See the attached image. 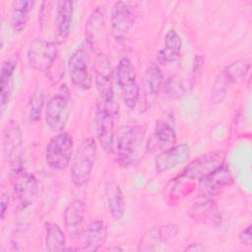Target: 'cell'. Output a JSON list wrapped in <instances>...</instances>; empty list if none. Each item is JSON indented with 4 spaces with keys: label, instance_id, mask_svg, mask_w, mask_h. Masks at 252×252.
<instances>
[{
    "label": "cell",
    "instance_id": "6da1fadb",
    "mask_svg": "<svg viewBox=\"0 0 252 252\" xmlns=\"http://www.w3.org/2000/svg\"><path fill=\"white\" fill-rule=\"evenodd\" d=\"M146 128L140 124L122 127L115 138L114 157L116 162L125 168L137 166L142 155Z\"/></svg>",
    "mask_w": 252,
    "mask_h": 252
},
{
    "label": "cell",
    "instance_id": "ac0fdd59",
    "mask_svg": "<svg viewBox=\"0 0 252 252\" xmlns=\"http://www.w3.org/2000/svg\"><path fill=\"white\" fill-rule=\"evenodd\" d=\"M187 215L194 221L218 226L221 222V216L218 205L212 198H204L193 203L187 210Z\"/></svg>",
    "mask_w": 252,
    "mask_h": 252
},
{
    "label": "cell",
    "instance_id": "9c48e42d",
    "mask_svg": "<svg viewBox=\"0 0 252 252\" xmlns=\"http://www.w3.org/2000/svg\"><path fill=\"white\" fill-rule=\"evenodd\" d=\"M115 114L116 109L98 102L94 114V130L97 141L102 150L113 155L115 146Z\"/></svg>",
    "mask_w": 252,
    "mask_h": 252
},
{
    "label": "cell",
    "instance_id": "cb8c5ba5",
    "mask_svg": "<svg viewBox=\"0 0 252 252\" xmlns=\"http://www.w3.org/2000/svg\"><path fill=\"white\" fill-rule=\"evenodd\" d=\"M181 47L182 40L179 34L174 30L167 31L164 35L163 46L158 53V62L162 65L174 62L181 52Z\"/></svg>",
    "mask_w": 252,
    "mask_h": 252
},
{
    "label": "cell",
    "instance_id": "30bf717a",
    "mask_svg": "<svg viewBox=\"0 0 252 252\" xmlns=\"http://www.w3.org/2000/svg\"><path fill=\"white\" fill-rule=\"evenodd\" d=\"M226 154L223 150H215L203 154L190 161L181 171L180 175L193 181L199 182L214 170L224 164Z\"/></svg>",
    "mask_w": 252,
    "mask_h": 252
},
{
    "label": "cell",
    "instance_id": "603a6c76",
    "mask_svg": "<svg viewBox=\"0 0 252 252\" xmlns=\"http://www.w3.org/2000/svg\"><path fill=\"white\" fill-rule=\"evenodd\" d=\"M17 69V59L9 58L2 62L0 75V103L4 108L10 101L14 89V74Z\"/></svg>",
    "mask_w": 252,
    "mask_h": 252
},
{
    "label": "cell",
    "instance_id": "9a60e30c",
    "mask_svg": "<svg viewBox=\"0 0 252 252\" xmlns=\"http://www.w3.org/2000/svg\"><path fill=\"white\" fill-rule=\"evenodd\" d=\"M232 183V174L224 163L198 182V191L203 198H213Z\"/></svg>",
    "mask_w": 252,
    "mask_h": 252
},
{
    "label": "cell",
    "instance_id": "ffe728a7",
    "mask_svg": "<svg viewBox=\"0 0 252 252\" xmlns=\"http://www.w3.org/2000/svg\"><path fill=\"white\" fill-rule=\"evenodd\" d=\"M73 2L61 0L56 3L55 8V34L54 41L57 44L65 42L70 34L73 18Z\"/></svg>",
    "mask_w": 252,
    "mask_h": 252
},
{
    "label": "cell",
    "instance_id": "e0dca14e",
    "mask_svg": "<svg viewBox=\"0 0 252 252\" xmlns=\"http://www.w3.org/2000/svg\"><path fill=\"white\" fill-rule=\"evenodd\" d=\"M179 231L175 223H167L148 229L141 237L138 244V251H155L161 243L174 238Z\"/></svg>",
    "mask_w": 252,
    "mask_h": 252
},
{
    "label": "cell",
    "instance_id": "e575fe53",
    "mask_svg": "<svg viewBox=\"0 0 252 252\" xmlns=\"http://www.w3.org/2000/svg\"><path fill=\"white\" fill-rule=\"evenodd\" d=\"M0 205H1V220L4 219L6 210L8 208V204H9V196L7 193L2 192L1 193V198H0Z\"/></svg>",
    "mask_w": 252,
    "mask_h": 252
},
{
    "label": "cell",
    "instance_id": "4fadbf2b",
    "mask_svg": "<svg viewBox=\"0 0 252 252\" xmlns=\"http://www.w3.org/2000/svg\"><path fill=\"white\" fill-rule=\"evenodd\" d=\"M94 68L95 70V86L100 98L99 102L107 107L117 109L114 101L112 73L108 58L102 53L97 54L96 63L94 65Z\"/></svg>",
    "mask_w": 252,
    "mask_h": 252
},
{
    "label": "cell",
    "instance_id": "5b68a950",
    "mask_svg": "<svg viewBox=\"0 0 252 252\" xmlns=\"http://www.w3.org/2000/svg\"><path fill=\"white\" fill-rule=\"evenodd\" d=\"M11 183L19 209L24 210L35 202L38 195V181L23 165L11 168Z\"/></svg>",
    "mask_w": 252,
    "mask_h": 252
},
{
    "label": "cell",
    "instance_id": "484cf974",
    "mask_svg": "<svg viewBox=\"0 0 252 252\" xmlns=\"http://www.w3.org/2000/svg\"><path fill=\"white\" fill-rule=\"evenodd\" d=\"M32 6L33 2L28 0H17L12 3L10 23L14 32H21L26 29Z\"/></svg>",
    "mask_w": 252,
    "mask_h": 252
},
{
    "label": "cell",
    "instance_id": "7c38bea8",
    "mask_svg": "<svg viewBox=\"0 0 252 252\" xmlns=\"http://www.w3.org/2000/svg\"><path fill=\"white\" fill-rule=\"evenodd\" d=\"M106 10L104 6H97L90 14L86 26L85 36L89 46L97 54L102 53L106 42Z\"/></svg>",
    "mask_w": 252,
    "mask_h": 252
},
{
    "label": "cell",
    "instance_id": "d6986e66",
    "mask_svg": "<svg viewBox=\"0 0 252 252\" xmlns=\"http://www.w3.org/2000/svg\"><path fill=\"white\" fill-rule=\"evenodd\" d=\"M86 205L80 199L73 200L65 209V230L72 239H80L84 232Z\"/></svg>",
    "mask_w": 252,
    "mask_h": 252
},
{
    "label": "cell",
    "instance_id": "836d02e7",
    "mask_svg": "<svg viewBox=\"0 0 252 252\" xmlns=\"http://www.w3.org/2000/svg\"><path fill=\"white\" fill-rule=\"evenodd\" d=\"M239 242L245 246L252 245V233H251V224L244 227L238 234Z\"/></svg>",
    "mask_w": 252,
    "mask_h": 252
},
{
    "label": "cell",
    "instance_id": "44dd1931",
    "mask_svg": "<svg viewBox=\"0 0 252 252\" xmlns=\"http://www.w3.org/2000/svg\"><path fill=\"white\" fill-rule=\"evenodd\" d=\"M163 84V75L159 67L156 63H151L144 74L139 98L142 96L143 103L146 104V108L149 106V102L159 93Z\"/></svg>",
    "mask_w": 252,
    "mask_h": 252
},
{
    "label": "cell",
    "instance_id": "f546056e",
    "mask_svg": "<svg viewBox=\"0 0 252 252\" xmlns=\"http://www.w3.org/2000/svg\"><path fill=\"white\" fill-rule=\"evenodd\" d=\"M250 61L247 59H238L232 63H230L229 65H227L223 70V74L225 75V77L228 79V81L230 82V84H234L237 83L238 81H240L241 79H243L249 69H250Z\"/></svg>",
    "mask_w": 252,
    "mask_h": 252
},
{
    "label": "cell",
    "instance_id": "5bb4252c",
    "mask_svg": "<svg viewBox=\"0 0 252 252\" xmlns=\"http://www.w3.org/2000/svg\"><path fill=\"white\" fill-rule=\"evenodd\" d=\"M134 23L132 8L123 1L115 2L110 12V28L116 41L124 40L129 34Z\"/></svg>",
    "mask_w": 252,
    "mask_h": 252
},
{
    "label": "cell",
    "instance_id": "ba28073f",
    "mask_svg": "<svg viewBox=\"0 0 252 252\" xmlns=\"http://www.w3.org/2000/svg\"><path fill=\"white\" fill-rule=\"evenodd\" d=\"M69 76L73 85L83 91L90 90L94 83V73L91 56L84 47L75 49L67 63Z\"/></svg>",
    "mask_w": 252,
    "mask_h": 252
},
{
    "label": "cell",
    "instance_id": "d4e9b609",
    "mask_svg": "<svg viewBox=\"0 0 252 252\" xmlns=\"http://www.w3.org/2000/svg\"><path fill=\"white\" fill-rule=\"evenodd\" d=\"M104 191L109 214L116 220L121 219L125 213V201L121 187L114 181H108Z\"/></svg>",
    "mask_w": 252,
    "mask_h": 252
},
{
    "label": "cell",
    "instance_id": "7a4b0ae2",
    "mask_svg": "<svg viewBox=\"0 0 252 252\" xmlns=\"http://www.w3.org/2000/svg\"><path fill=\"white\" fill-rule=\"evenodd\" d=\"M97 153V144L94 138L86 137L78 146L70 171V179L75 187H84L92 176L95 158Z\"/></svg>",
    "mask_w": 252,
    "mask_h": 252
},
{
    "label": "cell",
    "instance_id": "4dcf8cb0",
    "mask_svg": "<svg viewBox=\"0 0 252 252\" xmlns=\"http://www.w3.org/2000/svg\"><path fill=\"white\" fill-rule=\"evenodd\" d=\"M230 82L221 71L215 79L211 90V100L214 103H220L226 96Z\"/></svg>",
    "mask_w": 252,
    "mask_h": 252
},
{
    "label": "cell",
    "instance_id": "52a82bcc",
    "mask_svg": "<svg viewBox=\"0 0 252 252\" xmlns=\"http://www.w3.org/2000/svg\"><path fill=\"white\" fill-rule=\"evenodd\" d=\"M116 82L124 104L129 109H134L139 101L140 87L135 66L128 57H122L116 66Z\"/></svg>",
    "mask_w": 252,
    "mask_h": 252
},
{
    "label": "cell",
    "instance_id": "f1b7e54d",
    "mask_svg": "<svg viewBox=\"0 0 252 252\" xmlns=\"http://www.w3.org/2000/svg\"><path fill=\"white\" fill-rule=\"evenodd\" d=\"M195 187V182L181 176L180 174L172 179L168 184V196L173 200L184 198L190 194Z\"/></svg>",
    "mask_w": 252,
    "mask_h": 252
},
{
    "label": "cell",
    "instance_id": "4316f807",
    "mask_svg": "<svg viewBox=\"0 0 252 252\" xmlns=\"http://www.w3.org/2000/svg\"><path fill=\"white\" fill-rule=\"evenodd\" d=\"M45 228V249L49 252L66 250V238L63 230L57 223L48 221Z\"/></svg>",
    "mask_w": 252,
    "mask_h": 252
},
{
    "label": "cell",
    "instance_id": "1f68e13d",
    "mask_svg": "<svg viewBox=\"0 0 252 252\" xmlns=\"http://www.w3.org/2000/svg\"><path fill=\"white\" fill-rule=\"evenodd\" d=\"M43 106V93L40 89H35L29 101V118L31 122L39 120Z\"/></svg>",
    "mask_w": 252,
    "mask_h": 252
},
{
    "label": "cell",
    "instance_id": "83f0119b",
    "mask_svg": "<svg viewBox=\"0 0 252 252\" xmlns=\"http://www.w3.org/2000/svg\"><path fill=\"white\" fill-rule=\"evenodd\" d=\"M154 138L157 145L161 149H167L175 145L177 136L174 128L164 120H158L154 130Z\"/></svg>",
    "mask_w": 252,
    "mask_h": 252
},
{
    "label": "cell",
    "instance_id": "2e32d148",
    "mask_svg": "<svg viewBox=\"0 0 252 252\" xmlns=\"http://www.w3.org/2000/svg\"><path fill=\"white\" fill-rule=\"evenodd\" d=\"M190 155V147L185 143L164 149L155 158V170L158 173L167 172L185 163Z\"/></svg>",
    "mask_w": 252,
    "mask_h": 252
},
{
    "label": "cell",
    "instance_id": "d6a6232c",
    "mask_svg": "<svg viewBox=\"0 0 252 252\" xmlns=\"http://www.w3.org/2000/svg\"><path fill=\"white\" fill-rule=\"evenodd\" d=\"M203 62H204V59L201 55H196L195 56V59H194V62H193V67H192V79H191L192 88L195 86L197 78H199L198 73H200L201 70H202Z\"/></svg>",
    "mask_w": 252,
    "mask_h": 252
},
{
    "label": "cell",
    "instance_id": "7402d4cb",
    "mask_svg": "<svg viewBox=\"0 0 252 252\" xmlns=\"http://www.w3.org/2000/svg\"><path fill=\"white\" fill-rule=\"evenodd\" d=\"M108 236L107 225L102 220L94 219L91 220L85 235V243L83 250L85 251H97L106 242Z\"/></svg>",
    "mask_w": 252,
    "mask_h": 252
},
{
    "label": "cell",
    "instance_id": "8992f818",
    "mask_svg": "<svg viewBox=\"0 0 252 252\" xmlns=\"http://www.w3.org/2000/svg\"><path fill=\"white\" fill-rule=\"evenodd\" d=\"M57 43L48 38L37 36L33 38L27 52V57L30 66L46 75L52 70V67L57 59Z\"/></svg>",
    "mask_w": 252,
    "mask_h": 252
},
{
    "label": "cell",
    "instance_id": "277c9868",
    "mask_svg": "<svg viewBox=\"0 0 252 252\" xmlns=\"http://www.w3.org/2000/svg\"><path fill=\"white\" fill-rule=\"evenodd\" d=\"M74 152V138L71 133L62 131L48 141L44 158L46 164L55 171L65 170L71 161Z\"/></svg>",
    "mask_w": 252,
    "mask_h": 252
},
{
    "label": "cell",
    "instance_id": "d590c367",
    "mask_svg": "<svg viewBox=\"0 0 252 252\" xmlns=\"http://www.w3.org/2000/svg\"><path fill=\"white\" fill-rule=\"evenodd\" d=\"M184 251H192V252H199V251H205V247L201 243H192L188 245Z\"/></svg>",
    "mask_w": 252,
    "mask_h": 252
},
{
    "label": "cell",
    "instance_id": "3957f363",
    "mask_svg": "<svg viewBox=\"0 0 252 252\" xmlns=\"http://www.w3.org/2000/svg\"><path fill=\"white\" fill-rule=\"evenodd\" d=\"M71 102L70 91L66 85H62L44 108V121L50 130L58 133L64 130L70 118Z\"/></svg>",
    "mask_w": 252,
    "mask_h": 252
},
{
    "label": "cell",
    "instance_id": "8fae6325",
    "mask_svg": "<svg viewBox=\"0 0 252 252\" xmlns=\"http://www.w3.org/2000/svg\"><path fill=\"white\" fill-rule=\"evenodd\" d=\"M2 150L3 158L11 168L23 165L24 136L20 124L16 120H10L5 126Z\"/></svg>",
    "mask_w": 252,
    "mask_h": 252
}]
</instances>
